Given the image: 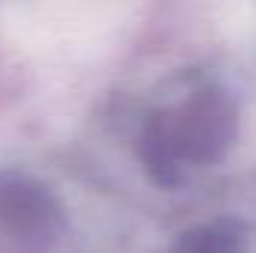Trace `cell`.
I'll return each instance as SVG.
<instances>
[{"label": "cell", "instance_id": "cell-1", "mask_svg": "<svg viewBox=\"0 0 256 253\" xmlns=\"http://www.w3.org/2000/svg\"><path fill=\"white\" fill-rule=\"evenodd\" d=\"M232 110L218 92H200L179 110L149 116L140 134V161L146 173L170 188L182 176V164H212L232 140Z\"/></svg>", "mask_w": 256, "mask_h": 253}, {"label": "cell", "instance_id": "cell-2", "mask_svg": "<svg viewBox=\"0 0 256 253\" xmlns=\"http://www.w3.org/2000/svg\"><path fill=\"white\" fill-rule=\"evenodd\" d=\"M0 226L27 238L51 236L60 226V206L51 190L30 179H0Z\"/></svg>", "mask_w": 256, "mask_h": 253}, {"label": "cell", "instance_id": "cell-3", "mask_svg": "<svg viewBox=\"0 0 256 253\" xmlns=\"http://www.w3.org/2000/svg\"><path fill=\"white\" fill-rule=\"evenodd\" d=\"M238 248H242V238L236 226L208 224V226H200L188 236H182V242L176 244L173 253H238Z\"/></svg>", "mask_w": 256, "mask_h": 253}]
</instances>
